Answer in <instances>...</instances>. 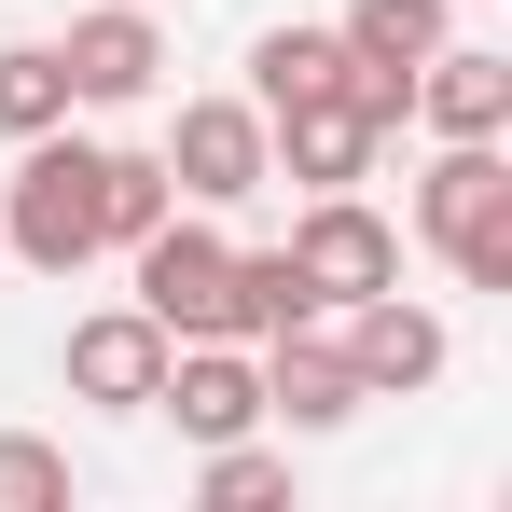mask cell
Listing matches in <instances>:
<instances>
[{
  "instance_id": "6da1fadb",
  "label": "cell",
  "mask_w": 512,
  "mask_h": 512,
  "mask_svg": "<svg viewBox=\"0 0 512 512\" xmlns=\"http://www.w3.org/2000/svg\"><path fill=\"white\" fill-rule=\"evenodd\" d=\"M0 263H28V277L97 263V139H70V125L14 139V180H0Z\"/></svg>"
},
{
  "instance_id": "7a4b0ae2",
  "label": "cell",
  "mask_w": 512,
  "mask_h": 512,
  "mask_svg": "<svg viewBox=\"0 0 512 512\" xmlns=\"http://www.w3.org/2000/svg\"><path fill=\"white\" fill-rule=\"evenodd\" d=\"M416 236L457 263V291H512V153L499 139H443V153H429Z\"/></svg>"
},
{
  "instance_id": "3957f363",
  "label": "cell",
  "mask_w": 512,
  "mask_h": 512,
  "mask_svg": "<svg viewBox=\"0 0 512 512\" xmlns=\"http://www.w3.org/2000/svg\"><path fill=\"white\" fill-rule=\"evenodd\" d=\"M346 346V374H360V402H416V388H443L457 374V333H443V305H416L402 277L388 291H360V305H319Z\"/></svg>"
},
{
  "instance_id": "277c9868",
  "label": "cell",
  "mask_w": 512,
  "mask_h": 512,
  "mask_svg": "<svg viewBox=\"0 0 512 512\" xmlns=\"http://www.w3.org/2000/svg\"><path fill=\"white\" fill-rule=\"evenodd\" d=\"M125 263H139V291H125V305H139V319H167V346L222 333V277H236V236H222L208 208H167V222H153V236H139Z\"/></svg>"
},
{
  "instance_id": "5b68a950",
  "label": "cell",
  "mask_w": 512,
  "mask_h": 512,
  "mask_svg": "<svg viewBox=\"0 0 512 512\" xmlns=\"http://www.w3.org/2000/svg\"><path fill=\"white\" fill-rule=\"evenodd\" d=\"M277 250H291V277H305V305H360V291H388V277H402L388 208H360V194H305V222H291Z\"/></svg>"
},
{
  "instance_id": "8992f818",
  "label": "cell",
  "mask_w": 512,
  "mask_h": 512,
  "mask_svg": "<svg viewBox=\"0 0 512 512\" xmlns=\"http://www.w3.org/2000/svg\"><path fill=\"white\" fill-rule=\"evenodd\" d=\"M167 180H180V208H250L263 180V111L250 97H180V125H167Z\"/></svg>"
},
{
  "instance_id": "52a82bcc",
  "label": "cell",
  "mask_w": 512,
  "mask_h": 512,
  "mask_svg": "<svg viewBox=\"0 0 512 512\" xmlns=\"http://www.w3.org/2000/svg\"><path fill=\"white\" fill-rule=\"evenodd\" d=\"M153 416H167L180 443H236V429H263V360H250L236 333L167 346V374H153Z\"/></svg>"
},
{
  "instance_id": "ba28073f",
  "label": "cell",
  "mask_w": 512,
  "mask_h": 512,
  "mask_svg": "<svg viewBox=\"0 0 512 512\" xmlns=\"http://www.w3.org/2000/svg\"><path fill=\"white\" fill-rule=\"evenodd\" d=\"M56 56H70V111H139V97H167V28H153V0H97Z\"/></svg>"
},
{
  "instance_id": "9c48e42d",
  "label": "cell",
  "mask_w": 512,
  "mask_h": 512,
  "mask_svg": "<svg viewBox=\"0 0 512 512\" xmlns=\"http://www.w3.org/2000/svg\"><path fill=\"white\" fill-rule=\"evenodd\" d=\"M250 360H263V416H277V429H305V443H319V429L360 416V374H346L333 319H291V333H263Z\"/></svg>"
},
{
  "instance_id": "30bf717a",
  "label": "cell",
  "mask_w": 512,
  "mask_h": 512,
  "mask_svg": "<svg viewBox=\"0 0 512 512\" xmlns=\"http://www.w3.org/2000/svg\"><path fill=\"white\" fill-rule=\"evenodd\" d=\"M153 374H167V319H139V305L70 319V402H97V416H153Z\"/></svg>"
},
{
  "instance_id": "8fae6325",
  "label": "cell",
  "mask_w": 512,
  "mask_h": 512,
  "mask_svg": "<svg viewBox=\"0 0 512 512\" xmlns=\"http://www.w3.org/2000/svg\"><path fill=\"white\" fill-rule=\"evenodd\" d=\"M416 125L429 139H512V56L443 28V42L416 56Z\"/></svg>"
},
{
  "instance_id": "7c38bea8",
  "label": "cell",
  "mask_w": 512,
  "mask_h": 512,
  "mask_svg": "<svg viewBox=\"0 0 512 512\" xmlns=\"http://www.w3.org/2000/svg\"><path fill=\"white\" fill-rule=\"evenodd\" d=\"M263 167H277V180H305V194H360V167H374V125H360V111L319 84V97H291V111H263Z\"/></svg>"
},
{
  "instance_id": "4fadbf2b",
  "label": "cell",
  "mask_w": 512,
  "mask_h": 512,
  "mask_svg": "<svg viewBox=\"0 0 512 512\" xmlns=\"http://www.w3.org/2000/svg\"><path fill=\"white\" fill-rule=\"evenodd\" d=\"M167 208H180L167 153H125V139H97V250H139Z\"/></svg>"
},
{
  "instance_id": "5bb4252c",
  "label": "cell",
  "mask_w": 512,
  "mask_h": 512,
  "mask_svg": "<svg viewBox=\"0 0 512 512\" xmlns=\"http://www.w3.org/2000/svg\"><path fill=\"white\" fill-rule=\"evenodd\" d=\"M291 319H319L305 277H291V250H236V277H222V333L263 346V333H291Z\"/></svg>"
},
{
  "instance_id": "9a60e30c",
  "label": "cell",
  "mask_w": 512,
  "mask_h": 512,
  "mask_svg": "<svg viewBox=\"0 0 512 512\" xmlns=\"http://www.w3.org/2000/svg\"><path fill=\"white\" fill-rule=\"evenodd\" d=\"M333 70H346L333 28H263V42H250V111H291V97H319Z\"/></svg>"
},
{
  "instance_id": "2e32d148",
  "label": "cell",
  "mask_w": 512,
  "mask_h": 512,
  "mask_svg": "<svg viewBox=\"0 0 512 512\" xmlns=\"http://www.w3.org/2000/svg\"><path fill=\"white\" fill-rule=\"evenodd\" d=\"M70 125V56L56 42H0V139H42Z\"/></svg>"
},
{
  "instance_id": "e0dca14e",
  "label": "cell",
  "mask_w": 512,
  "mask_h": 512,
  "mask_svg": "<svg viewBox=\"0 0 512 512\" xmlns=\"http://www.w3.org/2000/svg\"><path fill=\"white\" fill-rule=\"evenodd\" d=\"M443 28H457V0H346V56H388V70H416L429 42H443Z\"/></svg>"
},
{
  "instance_id": "ac0fdd59",
  "label": "cell",
  "mask_w": 512,
  "mask_h": 512,
  "mask_svg": "<svg viewBox=\"0 0 512 512\" xmlns=\"http://www.w3.org/2000/svg\"><path fill=\"white\" fill-rule=\"evenodd\" d=\"M194 457H208V471H194V499H208V512H277V499H291V457L250 443V429H236V443H194Z\"/></svg>"
},
{
  "instance_id": "d6986e66",
  "label": "cell",
  "mask_w": 512,
  "mask_h": 512,
  "mask_svg": "<svg viewBox=\"0 0 512 512\" xmlns=\"http://www.w3.org/2000/svg\"><path fill=\"white\" fill-rule=\"evenodd\" d=\"M0 512H70V443L0 429Z\"/></svg>"
}]
</instances>
